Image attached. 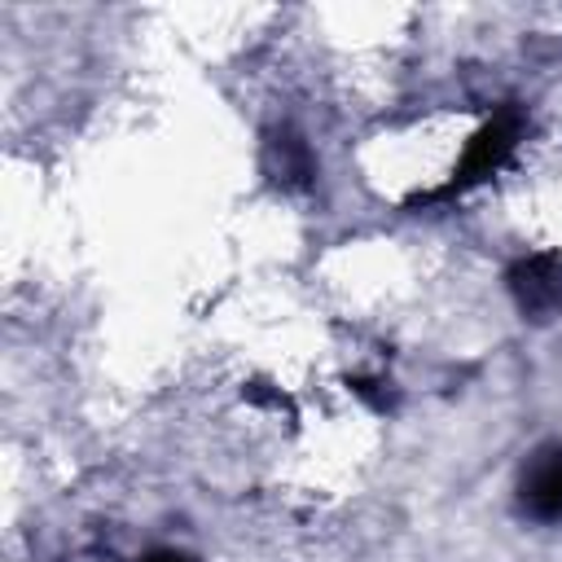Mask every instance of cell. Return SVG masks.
Instances as JSON below:
<instances>
[{
    "label": "cell",
    "mask_w": 562,
    "mask_h": 562,
    "mask_svg": "<svg viewBox=\"0 0 562 562\" xmlns=\"http://www.w3.org/2000/svg\"><path fill=\"white\" fill-rule=\"evenodd\" d=\"M518 509L536 522H562V443L527 457L518 474Z\"/></svg>",
    "instance_id": "cell-1"
},
{
    "label": "cell",
    "mask_w": 562,
    "mask_h": 562,
    "mask_svg": "<svg viewBox=\"0 0 562 562\" xmlns=\"http://www.w3.org/2000/svg\"><path fill=\"white\" fill-rule=\"evenodd\" d=\"M509 294L522 316L562 312V255H527L509 268Z\"/></svg>",
    "instance_id": "cell-2"
}]
</instances>
